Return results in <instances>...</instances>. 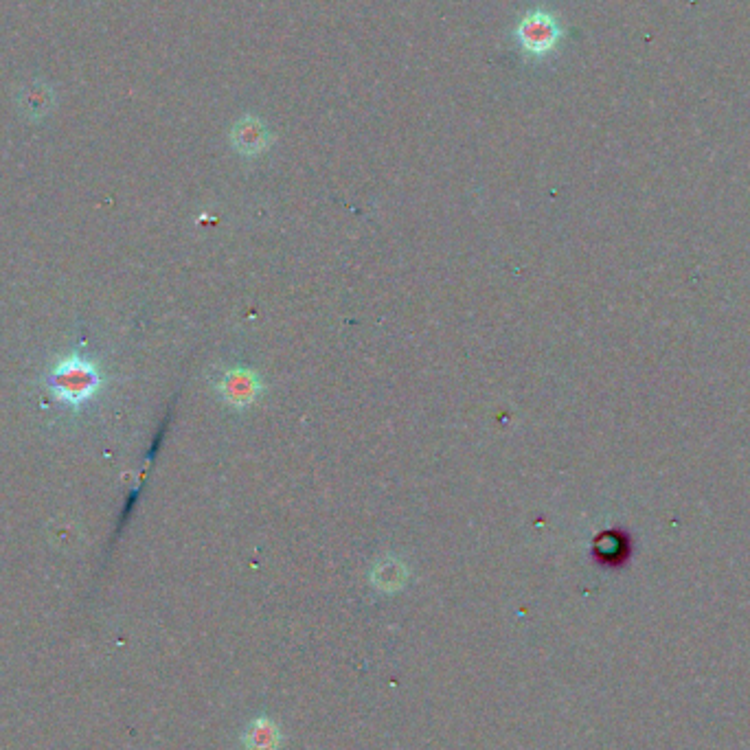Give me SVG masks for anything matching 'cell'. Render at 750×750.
<instances>
[{
  "label": "cell",
  "instance_id": "6da1fadb",
  "mask_svg": "<svg viewBox=\"0 0 750 750\" xmlns=\"http://www.w3.org/2000/svg\"><path fill=\"white\" fill-rule=\"evenodd\" d=\"M44 386L53 400L79 411L93 402L104 386V373L95 360L82 354H66L53 362L44 375Z\"/></svg>",
  "mask_w": 750,
  "mask_h": 750
},
{
  "label": "cell",
  "instance_id": "7a4b0ae2",
  "mask_svg": "<svg viewBox=\"0 0 750 750\" xmlns=\"http://www.w3.org/2000/svg\"><path fill=\"white\" fill-rule=\"evenodd\" d=\"M516 38L527 55L542 58V55H547L558 47V42L562 38V27L558 18L551 16L549 11L538 9L520 20Z\"/></svg>",
  "mask_w": 750,
  "mask_h": 750
},
{
  "label": "cell",
  "instance_id": "3957f363",
  "mask_svg": "<svg viewBox=\"0 0 750 750\" xmlns=\"http://www.w3.org/2000/svg\"><path fill=\"white\" fill-rule=\"evenodd\" d=\"M233 143L244 154H257L268 145V132L264 123L255 117H246L235 125Z\"/></svg>",
  "mask_w": 750,
  "mask_h": 750
},
{
  "label": "cell",
  "instance_id": "277c9868",
  "mask_svg": "<svg viewBox=\"0 0 750 750\" xmlns=\"http://www.w3.org/2000/svg\"><path fill=\"white\" fill-rule=\"evenodd\" d=\"M248 740L250 750H275L279 742V733L272 722L259 720L257 724H253V733L248 735Z\"/></svg>",
  "mask_w": 750,
  "mask_h": 750
}]
</instances>
